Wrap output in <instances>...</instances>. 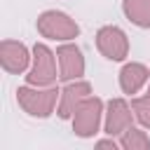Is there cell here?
<instances>
[{
	"label": "cell",
	"mask_w": 150,
	"mask_h": 150,
	"mask_svg": "<svg viewBox=\"0 0 150 150\" xmlns=\"http://www.w3.org/2000/svg\"><path fill=\"white\" fill-rule=\"evenodd\" d=\"M124 19L136 28H150V0H122Z\"/></svg>",
	"instance_id": "8fae6325"
},
{
	"label": "cell",
	"mask_w": 150,
	"mask_h": 150,
	"mask_svg": "<svg viewBox=\"0 0 150 150\" xmlns=\"http://www.w3.org/2000/svg\"><path fill=\"white\" fill-rule=\"evenodd\" d=\"M94 45H96L98 54L103 59L112 61V63H124L127 56H129V49H131L129 35L120 26H115V23L101 26L96 30V35H94Z\"/></svg>",
	"instance_id": "5b68a950"
},
{
	"label": "cell",
	"mask_w": 150,
	"mask_h": 150,
	"mask_svg": "<svg viewBox=\"0 0 150 150\" xmlns=\"http://www.w3.org/2000/svg\"><path fill=\"white\" fill-rule=\"evenodd\" d=\"M136 115L131 108V101H127L124 96H115L110 101H105V115H103V134L120 138L131 124H134Z\"/></svg>",
	"instance_id": "52a82bcc"
},
{
	"label": "cell",
	"mask_w": 150,
	"mask_h": 150,
	"mask_svg": "<svg viewBox=\"0 0 150 150\" xmlns=\"http://www.w3.org/2000/svg\"><path fill=\"white\" fill-rule=\"evenodd\" d=\"M131 108H134L136 122L143 129H150V84L143 89V94L131 96Z\"/></svg>",
	"instance_id": "4fadbf2b"
},
{
	"label": "cell",
	"mask_w": 150,
	"mask_h": 150,
	"mask_svg": "<svg viewBox=\"0 0 150 150\" xmlns=\"http://www.w3.org/2000/svg\"><path fill=\"white\" fill-rule=\"evenodd\" d=\"M33 61V47L23 45L21 40H2L0 42V66L9 75H23L28 73Z\"/></svg>",
	"instance_id": "ba28073f"
},
{
	"label": "cell",
	"mask_w": 150,
	"mask_h": 150,
	"mask_svg": "<svg viewBox=\"0 0 150 150\" xmlns=\"http://www.w3.org/2000/svg\"><path fill=\"white\" fill-rule=\"evenodd\" d=\"M59 80V61L56 52L47 42H35L33 45V61L26 73V82L35 87H52Z\"/></svg>",
	"instance_id": "277c9868"
},
{
	"label": "cell",
	"mask_w": 150,
	"mask_h": 150,
	"mask_svg": "<svg viewBox=\"0 0 150 150\" xmlns=\"http://www.w3.org/2000/svg\"><path fill=\"white\" fill-rule=\"evenodd\" d=\"M94 94V87H91V82L89 80H73V82H63V87H61V96H59V108H56V115H59V120H68L70 122V117H73V112L77 110V105L84 101V98H89Z\"/></svg>",
	"instance_id": "9c48e42d"
},
{
	"label": "cell",
	"mask_w": 150,
	"mask_h": 150,
	"mask_svg": "<svg viewBox=\"0 0 150 150\" xmlns=\"http://www.w3.org/2000/svg\"><path fill=\"white\" fill-rule=\"evenodd\" d=\"M120 148L122 150H150V136L145 134L143 127H129L120 138Z\"/></svg>",
	"instance_id": "7c38bea8"
},
{
	"label": "cell",
	"mask_w": 150,
	"mask_h": 150,
	"mask_svg": "<svg viewBox=\"0 0 150 150\" xmlns=\"http://www.w3.org/2000/svg\"><path fill=\"white\" fill-rule=\"evenodd\" d=\"M103 115H105V101L91 94L77 105V110L70 117L73 134L77 138H94L98 131H103Z\"/></svg>",
	"instance_id": "3957f363"
},
{
	"label": "cell",
	"mask_w": 150,
	"mask_h": 150,
	"mask_svg": "<svg viewBox=\"0 0 150 150\" xmlns=\"http://www.w3.org/2000/svg\"><path fill=\"white\" fill-rule=\"evenodd\" d=\"M35 30L49 42H70L80 38V23L61 9H45L35 19Z\"/></svg>",
	"instance_id": "7a4b0ae2"
},
{
	"label": "cell",
	"mask_w": 150,
	"mask_h": 150,
	"mask_svg": "<svg viewBox=\"0 0 150 150\" xmlns=\"http://www.w3.org/2000/svg\"><path fill=\"white\" fill-rule=\"evenodd\" d=\"M59 96H61V89L56 84L52 87H35V84H21L16 89V103L19 108L28 115V117H35V120H47L56 112L59 108Z\"/></svg>",
	"instance_id": "6da1fadb"
},
{
	"label": "cell",
	"mask_w": 150,
	"mask_h": 150,
	"mask_svg": "<svg viewBox=\"0 0 150 150\" xmlns=\"http://www.w3.org/2000/svg\"><path fill=\"white\" fill-rule=\"evenodd\" d=\"M117 82L124 96H136L150 84V68L141 61H124L117 73Z\"/></svg>",
	"instance_id": "30bf717a"
},
{
	"label": "cell",
	"mask_w": 150,
	"mask_h": 150,
	"mask_svg": "<svg viewBox=\"0 0 150 150\" xmlns=\"http://www.w3.org/2000/svg\"><path fill=\"white\" fill-rule=\"evenodd\" d=\"M56 61H59V82H73L82 80L87 70L84 54L75 40L70 42H59L56 47Z\"/></svg>",
	"instance_id": "8992f818"
}]
</instances>
